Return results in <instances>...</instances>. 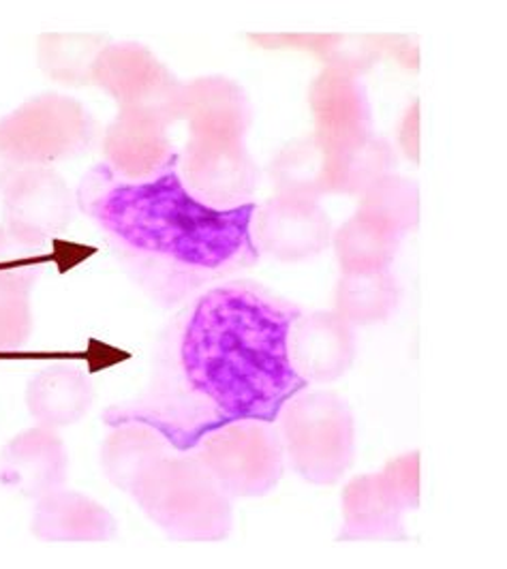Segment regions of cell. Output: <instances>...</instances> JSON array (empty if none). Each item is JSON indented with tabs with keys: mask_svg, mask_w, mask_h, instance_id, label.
<instances>
[{
	"mask_svg": "<svg viewBox=\"0 0 507 569\" xmlns=\"http://www.w3.org/2000/svg\"><path fill=\"white\" fill-rule=\"evenodd\" d=\"M396 173V154L390 143L370 136L367 142L332 161L321 157L319 191L321 196L360 198L384 176Z\"/></svg>",
	"mask_w": 507,
	"mask_h": 569,
	"instance_id": "cell-22",
	"label": "cell"
},
{
	"mask_svg": "<svg viewBox=\"0 0 507 569\" xmlns=\"http://www.w3.org/2000/svg\"><path fill=\"white\" fill-rule=\"evenodd\" d=\"M90 138V116L71 97L46 92L0 120V148L20 168H50L80 152Z\"/></svg>",
	"mask_w": 507,
	"mask_h": 569,
	"instance_id": "cell-5",
	"label": "cell"
},
{
	"mask_svg": "<svg viewBox=\"0 0 507 569\" xmlns=\"http://www.w3.org/2000/svg\"><path fill=\"white\" fill-rule=\"evenodd\" d=\"M168 455L163 437L150 427L118 428L101 448V465L113 486L129 492L141 473Z\"/></svg>",
	"mask_w": 507,
	"mask_h": 569,
	"instance_id": "cell-24",
	"label": "cell"
},
{
	"mask_svg": "<svg viewBox=\"0 0 507 569\" xmlns=\"http://www.w3.org/2000/svg\"><path fill=\"white\" fill-rule=\"evenodd\" d=\"M356 212L368 214L395 229L398 236H405L420 221V189L411 178L398 173L384 176L358 198Z\"/></svg>",
	"mask_w": 507,
	"mask_h": 569,
	"instance_id": "cell-25",
	"label": "cell"
},
{
	"mask_svg": "<svg viewBox=\"0 0 507 569\" xmlns=\"http://www.w3.org/2000/svg\"><path fill=\"white\" fill-rule=\"evenodd\" d=\"M110 43V37L101 32H43L37 39V60L58 84L92 86V69Z\"/></svg>",
	"mask_w": 507,
	"mask_h": 569,
	"instance_id": "cell-20",
	"label": "cell"
},
{
	"mask_svg": "<svg viewBox=\"0 0 507 569\" xmlns=\"http://www.w3.org/2000/svg\"><path fill=\"white\" fill-rule=\"evenodd\" d=\"M52 249L57 251V268L60 274L71 272L73 268H78L80 263H84L90 257L97 256V247L71 242V240H62V238H54L52 240Z\"/></svg>",
	"mask_w": 507,
	"mask_h": 569,
	"instance_id": "cell-33",
	"label": "cell"
},
{
	"mask_svg": "<svg viewBox=\"0 0 507 569\" xmlns=\"http://www.w3.org/2000/svg\"><path fill=\"white\" fill-rule=\"evenodd\" d=\"M129 358H131L129 351L112 347L108 342L97 341V339L88 341V349H86L84 353L86 365H88V372L90 375H95L99 370L112 369L116 365L127 362Z\"/></svg>",
	"mask_w": 507,
	"mask_h": 569,
	"instance_id": "cell-32",
	"label": "cell"
},
{
	"mask_svg": "<svg viewBox=\"0 0 507 569\" xmlns=\"http://www.w3.org/2000/svg\"><path fill=\"white\" fill-rule=\"evenodd\" d=\"M18 170H20V166L0 148V191L9 184V180L16 176Z\"/></svg>",
	"mask_w": 507,
	"mask_h": 569,
	"instance_id": "cell-34",
	"label": "cell"
},
{
	"mask_svg": "<svg viewBox=\"0 0 507 569\" xmlns=\"http://www.w3.org/2000/svg\"><path fill=\"white\" fill-rule=\"evenodd\" d=\"M275 193L307 196L312 200L321 198L319 173H321V152L312 140L291 143L275 159L272 168Z\"/></svg>",
	"mask_w": 507,
	"mask_h": 569,
	"instance_id": "cell-27",
	"label": "cell"
},
{
	"mask_svg": "<svg viewBox=\"0 0 507 569\" xmlns=\"http://www.w3.org/2000/svg\"><path fill=\"white\" fill-rule=\"evenodd\" d=\"M282 448L291 467L310 485L340 482L354 465L356 425L335 392H300L282 407Z\"/></svg>",
	"mask_w": 507,
	"mask_h": 569,
	"instance_id": "cell-4",
	"label": "cell"
},
{
	"mask_svg": "<svg viewBox=\"0 0 507 569\" xmlns=\"http://www.w3.org/2000/svg\"><path fill=\"white\" fill-rule=\"evenodd\" d=\"M300 317L259 289L227 284L199 298L180 342V367L223 422L272 425L309 381L294 369L289 332Z\"/></svg>",
	"mask_w": 507,
	"mask_h": 569,
	"instance_id": "cell-1",
	"label": "cell"
},
{
	"mask_svg": "<svg viewBox=\"0 0 507 569\" xmlns=\"http://www.w3.org/2000/svg\"><path fill=\"white\" fill-rule=\"evenodd\" d=\"M198 458L229 497H266L281 482V441L266 422L240 420L215 428Z\"/></svg>",
	"mask_w": 507,
	"mask_h": 569,
	"instance_id": "cell-6",
	"label": "cell"
},
{
	"mask_svg": "<svg viewBox=\"0 0 507 569\" xmlns=\"http://www.w3.org/2000/svg\"><path fill=\"white\" fill-rule=\"evenodd\" d=\"M422 101L414 99V103L405 110V114L398 122V148L400 152L411 161V163H420L422 159V133H420V120H422V110H420Z\"/></svg>",
	"mask_w": 507,
	"mask_h": 569,
	"instance_id": "cell-30",
	"label": "cell"
},
{
	"mask_svg": "<svg viewBox=\"0 0 507 569\" xmlns=\"http://www.w3.org/2000/svg\"><path fill=\"white\" fill-rule=\"evenodd\" d=\"M354 326L335 311L298 317L289 332L294 369L312 383H330L351 369L356 358Z\"/></svg>",
	"mask_w": 507,
	"mask_h": 569,
	"instance_id": "cell-13",
	"label": "cell"
},
{
	"mask_svg": "<svg viewBox=\"0 0 507 569\" xmlns=\"http://www.w3.org/2000/svg\"><path fill=\"white\" fill-rule=\"evenodd\" d=\"M249 41L261 50L302 52L317 58L324 69H337L354 78L384 58V34L347 32H255Z\"/></svg>",
	"mask_w": 507,
	"mask_h": 569,
	"instance_id": "cell-18",
	"label": "cell"
},
{
	"mask_svg": "<svg viewBox=\"0 0 507 569\" xmlns=\"http://www.w3.org/2000/svg\"><path fill=\"white\" fill-rule=\"evenodd\" d=\"M30 531L48 543H95L112 540L116 520L95 499L57 488L37 499Z\"/></svg>",
	"mask_w": 507,
	"mask_h": 569,
	"instance_id": "cell-17",
	"label": "cell"
},
{
	"mask_svg": "<svg viewBox=\"0 0 507 569\" xmlns=\"http://www.w3.org/2000/svg\"><path fill=\"white\" fill-rule=\"evenodd\" d=\"M34 270H0V358L18 351L32 332L30 293Z\"/></svg>",
	"mask_w": 507,
	"mask_h": 569,
	"instance_id": "cell-26",
	"label": "cell"
},
{
	"mask_svg": "<svg viewBox=\"0 0 507 569\" xmlns=\"http://www.w3.org/2000/svg\"><path fill=\"white\" fill-rule=\"evenodd\" d=\"M90 82L106 90L118 110L150 112L168 124L180 120L185 84L146 46L110 43L97 60Z\"/></svg>",
	"mask_w": 507,
	"mask_h": 569,
	"instance_id": "cell-7",
	"label": "cell"
},
{
	"mask_svg": "<svg viewBox=\"0 0 507 569\" xmlns=\"http://www.w3.org/2000/svg\"><path fill=\"white\" fill-rule=\"evenodd\" d=\"M182 173L187 189L217 208L249 203L257 182L245 140L229 138H189Z\"/></svg>",
	"mask_w": 507,
	"mask_h": 569,
	"instance_id": "cell-10",
	"label": "cell"
},
{
	"mask_svg": "<svg viewBox=\"0 0 507 569\" xmlns=\"http://www.w3.org/2000/svg\"><path fill=\"white\" fill-rule=\"evenodd\" d=\"M4 231L27 249H41L71 223V191L52 168H20L2 189Z\"/></svg>",
	"mask_w": 507,
	"mask_h": 569,
	"instance_id": "cell-8",
	"label": "cell"
},
{
	"mask_svg": "<svg viewBox=\"0 0 507 569\" xmlns=\"http://www.w3.org/2000/svg\"><path fill=\"white\" fill-rule=\"evenodd\" d=\"M92 405V388L78 370L50 369L29 383L27 407L41 427L62 428L80 422Z\"/></svg>",
	"mask_w": 507,
	"mask_h": 569,
	"instance_id": "cell-19",
	"label": "cell"
},
{
	"mask_svg": "<svg viewBox=\"0 0 507 569\" xmlns=\"http://www.w3.org/2000/svg\"><path fill=\"white\" fill-rule=\"evenodd\" d=\"M381 473L388 480V485L392 486L405 510L420 508V452L418 450L390 458L384 465Z\"/></svg>",
	"mask_w": 507,
	"mask_h": 569,
	"instance_id": "cell-28",
	"label": "cell"
},
{
	"mask_svg": "<svg viewBox=\"0 0 507 569\" xmlns=\"http://www.w3.org/2000/svg\"><path fill=\"white\" fill-rule=\"evenodd\" d=\"M398 305V284L390 270L342 272L335 291V313L349 326L384 323Z\"/></svg>",
	"mask_w": 507,
	"mask_h": 569,
	"instance_id": "cell-23",
	"label": "cell"
},
{
	"mask_svg": "<svg viewBox=\"0 0 507 569\" xmlns=\"http://www.w3.org/2000/svg\"><path fill=\"white\" fill-rule=\"evenodd\" d=\"M340 541L407 540L402 513L407 512L384 473L351 478L340 495Z\"/></svg>",
	"mask_w": 507,
	"mask_h": 569,
	"instance_id": "cell-15",
	"label": "cell"
},
{
	"mask_svg": "<svg viewBox=\"0 0 507 569\" xmlns=\"http://www.w3.org/2000/svg\"><path fill=\"white\" fill-rule=\"evenodd\" d=\"M67 469L69 456L57 428L39 425L22 430L0 455V482L30 499L60 488Z\"/></svg>",
	"mask_w": 507,
	"mask_h": 569,
	"instance_id": "cell-14",
	"label": "cell"
},
{
	"mask_svg": "<svg viewBox=\"0 0 507 569\" xmlns=\"http://www.w3.org/2000/svg\"><path fill=\"white\" fill-rule=\"evenodd\" d=\"M46 263L57 266V251L39 253L37 249H27L18 244L4 228L0 226V270H39Z\"/></svg>",
	"mask_w": 507,
	"mask_h": 569,
	"instance_id": "cell-29",
	"label": "cell"
},
{
	"mask_svg": "<svg viewBox=\"0 0 507 569\" xmlns=\"http://www.w3.org/2000/svg\"><path fill=\"white\" fill-rule=\"evenodd\" d=\"M257 242L279 261H302L319 256L332 242V221L319 200L275 193L255 210Z\"/></svg>",
	"mask_w": 507,
	"mask_h": 569,
	"instance_id": "cell-11",
	"label": "cell"
},
{
	"mask_svg": "<svg viewBox=\"0 0 507 569\" xmlns=\"http://www.w3.org/2000/svg\"><path fill=\"white\" fill-rule=\"evenodd\" d=\"M180 120H187L189 138L245 140L251 110L240 84L223 76H208L182 88Z\"/></svg>",
	"mask_w": 507,
	"mask_h": 569,
	"instance_id": "cell-16",
	"label": "cell"
},
{
	"mask_svg": "<svg viewBox=\"0 0 507 569\" xmlns=\"http://www.w3.org/2000/svg\"><path fill=\"white\" fill-rule=\"evenodd\" d=\"M129 495L173 540H226L233 525L229 495L198 456L159 458L141 473Z\"/></svg>",
	"mask_w": 507,
	"mask_h": 569,
	"instance_id": "cell-3",
	"label": "cell"
},
{
	"mask_svg": "<svg viewBox=\"0 0 507 569\" xmlns=\"http://www.w3.org/2000/svg\"><path fill=\"white\" fill-rule=\"evenodd\" d=\"M80 203L122 244L178 266L221 270L254 251V201L236 208L210 206L173 170L129 182L99 168L86 176Z\"/></svg>",
	"mask_w": 507,
	"mask_h": 569,
	"instance_id": "cell-2",
	"label": "cell"
},
{
	"mask_svg": "<svg viewBox=\"0 0 507 569\" xmlns=\"http://www.w3.org/2000/svg\"><path fill=\"white\" fill-rule=\"evenodd\" d=\"M400 238L402 236H398L395 229L384 226L381 221L356 212L332 233V247L340 272L390 270Z\"/></svg>",
	"mask_w": 507,
	"mask_h": 569,
	"instance_id": "cell-21",
	"label": "cell"
},
{
	"mask_svg": "<svg viewBox=\"0 0 507 569\" xmlns=\"http://www.w3.org/2000/svg\"><path fill=\"white\" fill-rule=\"evenodd\" d=\"M168 122L141 110H118L103 138V157L113 173L143 182L169 170L176 152Z\"/></svg>",
	"mask_w": 507,
	"mask_h": 569,
	"instance_id": "cell-12",
	"label": "cell"
},
{
	"mask_svg": "<svg viewBox=\"0 0 507 569\" xmlns=\"http://www.w3.org/2000/svg\"><path fill=\"white\" fill-rule=\"evenodd\" d=\"M312 142L326 161L345 157L367 142L370 108L358 78L337 69H324L309 88Z\"/></svg>",
	"mask_w": 507,
	"mask_h": 569,
	"instance_id": "cell-9",
	"label": "cell"
},
{
	"mask_svg": "<svg viewBox=\"0 0 507 569\" xmlns=\"http://www.w3.org/2000/svg\"><path fill=\"white\" fill-rule=\"evenodd\" d=\"M384 57L392 58L402 69H420V46L407 34H384Z\"/></svg>",
	"mask_w": 507,
	"mask_h": 569,
	"instance_id": "cell-31",
	"label": "cell"
}]
</instances>
